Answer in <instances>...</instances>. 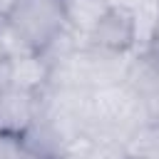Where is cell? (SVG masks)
I'll return each instance as SVG.
<instances>
[{
	"label": "cell",
	"instance_id": "cell-1",
	"mask_svg": "<svg viewBox=\"0 0 159 159\" xmlns=\"http://www.w3.org/2000/svg\"><path fill=\"white\" fill-rule=\"evenodd\" d=\"M142 122H147L137 94L124 84H109L92 92V129L114 139H127Z\"/></svg>",
	"mask_w": 159,
	"mask_h": 159
},
{
	"label": "cell",
	"instance_id": "cell-2",
	"mask_svg": "<svg viewBox=\"0 0 159 159\" xmlns=\"http://www.w3.org/2000/svg\"><path fill=\"white\" fill-rule=\"evenodd\" d=\"M5 22L35 52H42L67 27L60 0H17Z\"/></svg>",
	"mask_w": 159,
	"mask_h": 159
},
{
	"label": "cell",
	"instance_id": "cell-3",
	"mask_svg": "<svg viewBox=\"0 0 159 159\" xmlns=\"http://www.w3.org/2000/svg\"><path fill=\"white\" fill-rule=\"evenodd\" d=\"M124 84L137 94L147 122H159V60L147 50H134L127 62Z\"/></svg>",
	"mask_w": 159,
	"mask_h": 159
},
{
	"label": "cell",
	"instance_id": "cell-4",
	"mask_svg": "<svg viewBox=\"0 0 159 159\" xmlns=\"http://www.w3.org/2000/svg\"><path fill=\"white\" fill-rule=\"evenodd\" d=\"M87 45L109 50V52H134L137 50V22L134 12L129 7H117L112 5L107 15L94 25V30L84 37Z\"/></svg>",
	"mask_w": 159,
	"mask_h": 159
},
{
	"label": "cell",
	"instance_id": "cell-5",
	"mask_svg": "<svg viewBox=\"0 0 159 159\" xmlns=\"http://www.w3.org/2000/svg\"><path fill=\"white\" fill-rule=\"evenodd\" d=\"M42 112V92L20 89L12 84L0 87V129L22 134Z\"/></svg>",
	"mask_w": 159,
	"mask_h": 159
},
{
	"label": "cell",
	"instance_id": "cell-6",
	"mask_svg": "<svg viewBox=\"0 0 159 159\" xmlns=\"http://www.w3.org/2000/svg\"><path fill=\"white\" fill-rule=\"evenodd\" d=\"M20 139H22V149L30 159H65L67 139L42 114L20 134Z\"/></svg>",
	"mask_w": 159,
	"mask_h": 159
},
{
	"label": "cell",
	"instance_id": "cell-7",
	"mask_svg": "<svg viewBox=\"0 0 159 159\" xmlns=\"http://www.w3.org/2000/svg\"><path fill=\"white\" fill-rule=\"evenodd\" d=\"M47 82H50V62L40 52H27L10 60L7 84L30 89V92H45Z\"/></svg>",
	"mask_w": 159,
	"mask_h": 159
},
{
	"label": "cell",
	"instance_id": "cell-8",
	"mask_svg": "<svg viewBox=\"0 0 159 159\" xmlns=\"http://www.w3.org/2000/svg\"><path fill=\"white\" fill-rule=\"evenodd\" d=\"M60 5H62V15H65L67 27L82 37H87L94 30V25L112 7L107 0H60Z\"/></svg>",
	"mask_w": 159,
	"mask_h": 159
},
{
	"label": "cell",
	"instance_id": "cell-9",
	"mask_svg": "<svg viewBox=\"0 0 159 159\" xmlns=\"http://www.w3.org/2000/svg\"><path fill=\"white\" fill-rule=\"evenodd\" d=\"M127 159H159V122H142L124 139Z\"/></svg>",
	"mask_w": 159,
	"mask_h": 159
},
{
	"label": "cell",
	"instance_id": "cell-10",
	"mask_svg": "<svg viewBox=\"0 0 159 159\" xmlns=\"http://www.w3.org/2000/svg\"><path fill=\"white\" fill-rule=\"evenodd\" d=\"M25 149H22V139L17 134L2 132L0 129V159H25Z\"/></svg>",
	"mask_w": 159,
	"mask_h": 159
},
{
	"label": "cell",
	"instance_id": "cell-11",
	"mask_svg": "<svg viewBox=\"0 0 159 159\" xmlns=\"http://www.w3.org/2000/svg\"><path fill=\"white\" fill-rule=\"evenodd\" d=\"M142 50H147L149 55H154V57L159 60V20H157V25H154V30H152V35H149V42H147Z\"/></svg>",
	"mask_w": 159,
	"mask_h": 159
},
{
	"label": "cell",
	"instance_id": "cell-12",
	"mask_svg": "<svg viewBox=\"0 0 159 159\" xmlns=\"http://www.w3.org/2000/svg\"><path fill=\"white\" fill-rule=\"evenodd\" d=\"M7 77H10V57H7V52L0 45V87L7 84Z\"/></svg>",
	"mask_w": 159,
	"mask_h": 159
},
{
	"label": "cell",
	"instance_id": "cell-13",
	"mask_svg": "<svg viewBox=\"0 0 159 159\" xmlns=\"http://www.w3.org/2000/svg\"><path fill=\"white\" fill-rule=\"evenodd\" d=\"M17 5V0H0V15L2 17H7L10 12H12V7Z\"/></svg>",
	"mask_w": 159,
	"mask_h": 159
},
{
	"label": "cell",
	"instance_id": "cell-14",
	"mask_svg": "<svg viewBox=\"0 0 159 159\" xmlns=\"http://www.w3.org/2000/svg\"><path fill=\"white\" fill-rule=\"evenodd\" d=\"M2 25H5V17H2V15H0V27H2Z\"/></svg>",
	"mask_w": 159,
	"mask_h": 159
}]
</instances>
